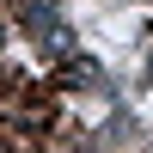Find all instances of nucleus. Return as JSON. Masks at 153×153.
<instances>
[{
	"label": "nucleus",
	"instance_id": "f257e3e1",
	"mask_svg": "<svg viewBox=\"0 0 153 153\" xmlns=\"http://www.w3.org/2000/svg\"><path fill=\"white\" fill-rule=\"evenodd\" d=\"M68 80L74 86H98V68H92V61H68Z\"/></svg>",
	"mask_w": 153,
	"mask_h": 153
},
{
	"label": "nucleus",
	"instance_id": "f03ea898",
	"mask_svg": "<svg viewBox=\"0 0 153 153\" xmlns=\"http://www.w3.org/2000/svg\"><path fill=\"white\" fill-rule=\"evenodd\" d=\"M147 74H153V68H147Z\"/></svg>",
	"mask_w": 153,
	"mask_h": 153
}]
</instances>
